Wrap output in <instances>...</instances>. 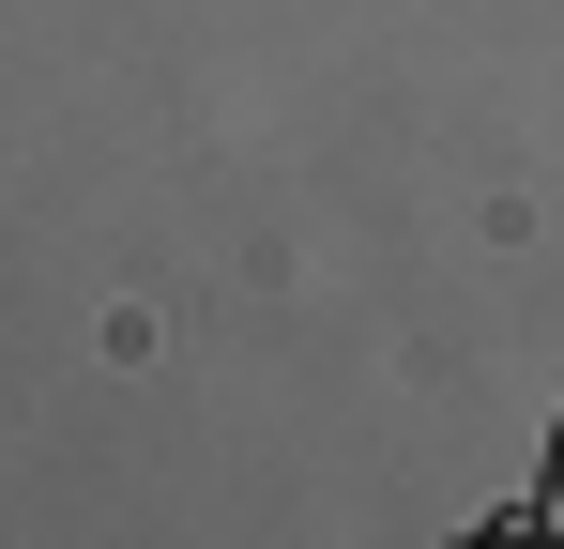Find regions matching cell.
<instances>
[{
    "instance_id": "1",
    "label": "cell",
    "mask_w": 564,
    "mask_h": 549,
    "mask_svg": "<svg viewBox=\"0 0 564 549\" xmlns=\"http://www.w3.org/2000/svg\"><path fill=\"white\" fill-rule=\"evenodd\" d=\"M550 519H564V428H550Z\"/></svg>"
}]
</instances>
